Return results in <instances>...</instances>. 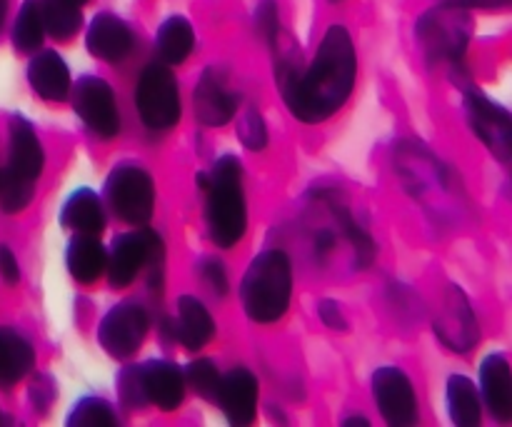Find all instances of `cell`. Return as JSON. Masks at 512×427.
<instances>
[{"instance_id": "cell-1", "label": "cell", "mask_w": 512, "mask_h": 427, "mask_svg": "<svg viewBox=\"0 0 512 427\" xmlns=\"http://www.w3.org/2000/svg\"><path fill=\"white\" fill-rule=\"evenodd\" d=\"M355 73V45L343 25L328 28L308 70H300L298 60L293 58H280L275 65L280 95L290 113L303 123H323L338 113L350 98Z\"/></svg>"}, {"instance_id": "cell-2", "label": "cell", "mask_w": 512, "mask_h": 427, "mask_svg": "<svg viewBox=\"0 0 512 427\" xmlns=\"http://www.w3.org/2000/svg\"><path fill=\"white\" fill-rule=\"evenodd\" d=\"M205 190V223L218 248H233L248 228V205L243 190V165L235 155H223L210 173L200 175Z\"/></svg>"}, {"instance_id": "cell-3", "label": "cell", "mask_w": 512, "mask_h": 427, "mask_svg": "<svg viewBox=\"0 0 512 427\" xmlns=\"http://www.w3.org/2000/svg\"><path fill=\"white\" fill-rule=\"evenodd\" d=\"M293 293V270L283 250H263L245 270L240 298L245 315L253 323H278L290 305Z\"/></svg>"}, {"instance_id": "cell-4", "label": "cell", "mask_w": 512, "mask_h": 427, "mask_svg": "<svg viewBox=\"0 0 512 427\" xmlns=\"http://www.w3.org/2000/svg\"><path fill=\"white\" fill-rule=\"evenodd\" d=\"M415 33L428 58H433L435 63L458 65L463 63V55L468 50L473 23H470L468 10L440 5L418 20Z\"/></svg>"}, {"instance_id": "cell-5", "label": "cell", "mask_w": 512, "mask_h": 427, "mask_svg": "<svg viewBox=\"0 0 512 427\" xmlns=\"http://www.w3.org/2000/svg\"><path fill=\"white\" fill-rule=\"evenodd\" d=\"M105 200L123 223H148L155 208V183L140 165L120 163L105 180Z\"/></svg>"}, {"instance_id": "cell-6", "label": "cell", "mask_w": 512, "mask_h": 427, "mask_svg": "<svg viewBox=\"0 0 512 427\" xmlns=\"http://www.w3.org/2000/svg\"><path fill=\"white\" fill-rule=\"evenodd\" d=\"M163 240L153 230H138V233L120 235L113 243L108 255V280L113 288H128L135 283L145 265H150V275L163 273Z\"/></svg>"}, {"instance_id": "cell-7", "label": "cell", "mask_w": 512, "mask_h": 427, "mask_svg": "<svg viewBox=\"0 0 512 427\" xmlns=\"http://www.w3.org/2000/svg\"><path fill=\"white\" fill-rule=\"evenodd\" d=\"M135 105L140 120L150 130H168L180 120V88L165 65L153 63L140 73L135 88Z\"/></svg>"}, {"instance_id": "cell-8", "label": "cell", "mask_w": 512, "mask_h": 427, "mask_svg": "<svg viewBox=\"0 0 512 427\" xmlns=\"http://www.w3.org/2000/svg\"><path fill=\"white\" fill-rule=\"evenodd\" d=\"M73 95V110L85 128L98 138L110 140L120 133V110L113 88L103 78L85 75L70 88Z\"/></svg>"}, {"instance_id": "cell-9", "label": "cell", "mask_w": 512, "mask_h": 427, "mask_svg": "<svg viewBox=\"0 0 512 427\" xmlns=\"http://www.w3.org/2000/svg\"><path fill=\"white\" fill-rule=\"evenodd\" d=\"M148 328V310L140 303L125 300V303H118L115 308H110L105 313V318L100 320L98 338L105 353L118 360H125L138 353L145 335H148Z\"/></svg>"}, {"instance_id": "cell-10", "label": "cell", "mask_w": 512, "mask_h": 427, "mask_svg": "<svg viewBox=\"0 0 512 427\" xmlns=\"http://www.w3.org/2000/svg\"><path fill=\"white\" fill-rule=\"evenodd\" d=\"M465 113L480 143L503 163L512 160V115L508 110L473 88L465 93Z\"/></svg>"}, {"instance_id": "cell-11", "label": "cell", "mask_w": 512, "mask_h": 427, "mask_svg": "<svg viewBox=\"0 0 512 427\" xmlns=\"http://www.w3.org/2000/svg\"><path fill=\"white\" fill-rule=\"evenodd\" d=\"M435 335L453 353H470L478 345V318H475V310L470 305L468 295L458 285H450L448 293H445L440 313L435 315Z\"/></svg>"}, {"instance_id": "cell-12", "label": "cell", "mask_w": 512, "mask_h": 427, "mask_svg": "<svg viewBox=\"0 0 512 427\" xmlns=\"http://www.w3.org/2000/svg\"><path fill=\"white\" fill-rule=\"evenodd\" d=\"M373 398L385 423L408 427L418 423V398L408 375L400 368H380L373 375Z\"/></svg>"}, {"instance_id": "cell-13", "label": "cell", "mask_w": 512, "mask_h": 427, "mask_svg": "<svg viewBox=\"0 0 512 427\" xmlns=\"http://www.w3.org/2000/svg\"><path fill=\"white\" fill-rule=\"evenodd\" d=\"M195 118L208 128H220L230 123L233 115L238 113L240 95L230 88L228 75L220 68H208L200 75L193 95Z\"/></svg>"}, {"instance_id": "cell-14", "label": "cell", "mask_w": 512, "mask_h": 427, "mask_svg": "<svg viewBox=\"0 0 512 427\" xmlns=\"http://www.w3.org/2000/svg\"><path fill=\"white\" fill-rule=\"evenodd\" d=\"M215 403L233 425H250L258 410V380L250 370L235 368L220 378Z\"/></svg>"}, {"instance_id": "cell-15", "label": "cell", "mask_w": 512, "mask_h": 427, "mask_svg": "<svg viewBox=\"0 0 512 427\" xmlns=\"http://www.w3.org/2000/svg\"><path fill=\"white\" fill-rule=\"evenodd\" d=\"M480 398L498 423H512V365L503 353H493L480 365Z\"/></svg>"}, {"instance_id": "cell-16", "label": "cell", "mask_w": 512, "mask_h": 427, "mask_svg": "<svg viewBox=\"0 0 512 427\" xmlns=\"http://www.w3.org/2000/svg\"><path fill=\"white\" fill-rule=\"evenodd\" d=\"M45 165L43 145H40L35 128L23 118V115H13L10 120V163L5 175L33 183L40 178Z\"/></svg>"}, {"instance_id": "cell-17", "label": "cell", "mask_w": 512, "mask_h": 427, "mask_svg": "<svg viewBox=\"0 0 512 427\" xmlns=\"http://www.w3.org/2000/svg\"><path fill=\"white\" fill-rule=\"evenodd\" d=\"M90 55L105 63H118L133 48V30L128 28L125 20H120L113 13H98L90 23L88 35H85Z\"/></svg>"}, {"instance_id": "cell-18", "label": "cell", "mask_w": 512, "mask_h": 427, "mask_svg": "<svg viewBox=\"0 0 512 427\" xmlns=\"http://www.w3.org/2000/svg\"><path fill=\"white\" fill-rule=\"evenodd\" d=\"M140 380L148 403L158 405L165 413L180 408L185 398V375L180 373L178 365L168 360H150L140 365Z\"/></svg>"}, {"instance_id": "cell-19", "label": "cell", "mask_w": 512, "mask_h": 427, "mask_svg": "<svg viewBox=\"0 0 512 427\" xmlns=\"http://www.w3.org/2000/svg\"><path fill=\"white\" fill-rule=\"evenodd\" d=\"M173 333L190 353H198L200 348H205L213 340V315L195 295H183L178 300V318H175Z\"/></svg>"}, {"instance_id": "cell-20", "label": "cell", "mask_w": 512, "mask_h": 427, "mask_svg": "<svg viewBox=\"0 0 512 427\" xmlns=\"http://www.w3.org/2000/svg\"><path fill=\"white\" fill-rule=\"evenodd\" d=\"M30 88L43 100H65L70 95V70L55 50H43L28 65Z\"/></svg>"}, {"instance_id": "cell-21", "label": "cell", "mask_w": 512, "mask_h": 427, "mask_svg": "<svg viewBox=\"0 0 512 427\" xmlns=\"http://www.w3.org/2000/svg\"><path fill=\"white\" fill-rule=\"evenodd\" d=\"M65 263H68V273L73 275V280H78L80 285H93L105 273L108 253L98 235H75L68 245Z\"/></svg>"}, {"instance_id": "cell-22", "label": "cell", "mask_w": 512, "mask_h": 427, "mask_svg": "<svg viewBox=\"0 0 512 427\" xmlns=\"http://www.w3.org/2000/svg\"><path fill=\"white\" fill-rule=\"evenodd\" d=\"M60 220L78 235H100L105 228V208L93 190L80 188L65 200Z\"/></svg>"}, {"instance_id": "cell-23", "label": "cell", "mask_w": 512, "mask_h": 427, "mask_svg": "<svg viewBox=\"0 0 512 427\" xmlns=\"http://www.w3.org/2000/svg\"><path fill=\"white\" fill-rule=\"evenodd\" d=\"M35 350L15 330H0V385H15L33 370Z\"/></svg>"}, {"instance_id": "cell-24", "label": "cell", "mask_w": 512, "mask_h": 427, "mask_svg": "<svg viewBox=\"0 0 512 427\" xmlns=\"http://www.w3.org/2000/svg\"><path fill=\"white\" fill-rule=\"evenodd\" d=\"M445 398H448V413L450 420L460 427H475L483 420V403H480V393L475 390L473 380H468L465 375H450L448 390H445Z\"/></svg>"}, {"instance_id": "cell-25", "label": "cell", "mask_w": 512, "mask_h": 427, "mask_svg": "<svg viewBox=\"0 0 512 427\" xmlns=\"http://www.w3.org/2000/svg\"><path fill=\"white\" fill-rule=\"evenodd\" d=\"M158 53L165 63L170 65H178L193 53V45H195V30L190 25L188 18L183 15H173V18L165 20L158 30Z\"/></svg>"}, {"instance_id": "cell-26", "label": "cell", "mask_w": 512, "mask_h": 427, "mask_svg": "<svg viewBox=\"0 0 512 427\" xmlns=\"http://www.w3.org/2000/svg\"><path fill=\"white\" fill-rule=\"evenodd\" d=\"M40 15H43L45 30L58 40H68L70 35L78 33L80 23H83L80 5L73 0H43Z\"/></svg>"}, {"instance_id": "cell-27", "label": "cell", "mask_w": 512, "mask_h": 427, "mask_svg": "<svg viewBox=\"0 0 512 427\" xmlns=\"http://www.w3.org/2000/svg\"><path fill=\"white\" fill-rule=\"evenodd\" d=\"M43 15H40V3L38 0H25V5L20 8L18 20H15L13 28V43L20 53H35L43 43Z\"/></svg>"}, {"instance_id": "cell-28", "label": "cell", "mask_w": 512, "mask_h": 427, "mask_svg": "<svg viewBox=\"0 0 512 427\" xmlns=\"http://www.w3.org/2000/svg\"><path fill=\"white\" fill-rule=\"evenodd\" d=\"M68 425L80 427H113L118 425V415L108 400L83 398L73 410H70Z\"/></svg>"}, {"instance_id": "cell-29", "label": "cell", "mask_w": 512, "mask_h": 427, "mask_svg": "<svg viewBox=\"0 0 512 427\" xmlns=\"http://www.w3.org/2000/svg\"><path fill=\"white\" fill-rule=\"evenodd\" d=\"M220 378H223V375H220V370L215 368L213 360L208 358L193 360V363L188 365V370H185V383H188L200 398L213 400V403L220 388Z\"/></svg>"}, {"instance_id": "cell-30", "label": "cell", "mask_w": 512, "mask_h": 427, "mask_svg": "<svg viewBox=\"0 0 512 427\" xmlns=\"http://www.w3.org/2000/svg\"><path fill=\"white\" fill-rule=\"evenodd\" d=\"M238 138L245 148L255 150V153L268 145V125H265L263 115L255 105H250L238 115Z\"/></svg>"}, {"instance_id": "cell-31", "label": "cell", "mask_w": 512, "mask_h": 427, "mask_svg": "<svg viewBox=\"0 0 512 427\" xmlns=\"http://www.w3.org/2000/svg\"><path fill=\"white\" fill-rule=\"evenodd\" d=\"M33 183H25V180L13 178V175H0V208L5 213H20L23 208H28V203L33 200Z\"/></svg>"}, {"instance_id": "cell-32", "label": "cell", "mask_w": 512, "mask_h": 427, "mask_svg": "<svg viewBox=\"0 0 512 427\" xmlns=\"http://www.w3.org/2000/svg\"><path fill=\"white\" fill-rule=\"evenodd\" d=\"M118 395H120V403L130 410L148 405V398H145V390H143V380H140V365L125 368L123 373H120Z\"/></svg>"}, {"instance_id": "cell-33", "label": "cell", "mask_w": 512, "mask_h": 427, "mask_svg": "<svg viewBox=\"0 0 512 427\" xmlns=\"http://www.w3.org/2000/svg\"><path fill=\"white\" fill-rule=\"evenodd\" d=\"M198 273H200V280L208 285L210 293H215L218 298L228 295V290H230L228 270H225V265L220 263L218 258H203V260H200Z\"/></svg>"}, {"instance_id": "cell-34", "label": "cell", "mask_w": 512, "mask_h": 427, "mask_svg": "<svg viewBox=\"0 0 512 427\" xmlns=\"http://www.w3.org/2000/svg\"><path fill=\"white\" fill-rule=\"evenodd\" d=\"M255 28H258V33L263 35L268 43H275L278 40V5H275V0H263V3L258 5V10H255Z\"/></svg>"}, {"instance_id": "cell-35", "label": "cell", "mask_w": 512, "mask_h": 427, "mask_svg": "<svg viewBox=\"0 0 512 427\" xmlns=\"http://www.w3.org/2000/svg\"><path fill=\"white\" fill-rule=\"evenodd\" d=\"M55 393H58V388H55L53 380L48 375H38L33 385H30V403H33L38 413H48V408L55 400Z\"/></svg>"}, {"instance_id": "cell-36", "label": "cell", "mask_w": 512, "mask_h": 427, "mask_svg": "<svg viewBox=\"0 0 512 427\" xmlns=\"http://www.w3.org/2000/svg\"><path fill=\"white\" fill-rule=\"evenodd\" d=\"M318 313H320V320H323V323L328 325L330 330H345V328H348L343 310H340V305L335 303V300H323V303L318 305Z\"/></svg>"}, {"instance_id": "cell-37", "label": "cell", "mask_w": 512, "mask_h": 427, "mask_svg": "<svg viewBox=\"0 0 512 427\" xmlns=\"http://www.w3.org/2000/svg\"><path fill=\"white\" fill-rule=\"evenodd\" d=\"M0 278L8 285H15L20 280V265L8 245H0Z\"/></svg>"}, {"instance_id": "cell-38", "label": "cell", "mask_w": 512, "mask_h": 427, "mask_svg": "<svg viewBox=\"0 0 512 427\" xmlns=\"http://www.w3.org/2000/svg\"><path fill=\"white\" fill-rule=\"evenodd\" d=\"M443 5H453V8H495V5H503V0H440Z\"/></svg>"}, {"instance_id": "cell-39", "label": "cell", "mask_w": 512, "mask_h": 427, "mask_svg": "<svg viewBox=\"0 0 512 427\" xmlns=\"http://www.w3.org/2000/svg\"><path fill=\"white\" fill-rule=\"evenodd\" d=\"M5 15H8V0H0V28L5 23Z\"/></svg>"}, {"instance_id": "cell-40", "label": "cell", "mask_w": 512, "mask_h": 427, "mask_svg": "<svg viewBox=\"0 0 512 427\" xmlns=\"http://www.w3.org/2000/svg\"><path fill=\"white\" fill-rule=\"evenodd\" d=\"M345 425H363V427H368L370 423L365 418H348V420H345Z\"/></svg>"}, {"instance_id": "cell-41", "label": "cell", "mask_w": 512, "mask_h": 427, "mask_svg": "<svg viewBox=\"0 0 512 427\" xmlns=\"http://www.w3.org/2000/svg\"><path fill=\"white\" fill-rule=\"evenodd\" d=\"M73 3H78V5H83V3H88V0H73Z\"/></svg>"}, {"instance_id": "cell-42", "label": "cell", "mask_w": 512, "mask_h": 427, "mask_svg": "<svg viewBox=\"0 0 512 427\" xmlns=\"http://www.w3.org/2000/svg\"><path fill=\"white\" fill-rule=\"evenodd\" d=\"M505 3H512V0H503V5H505Z\"/></svg>"}]
</instances>
